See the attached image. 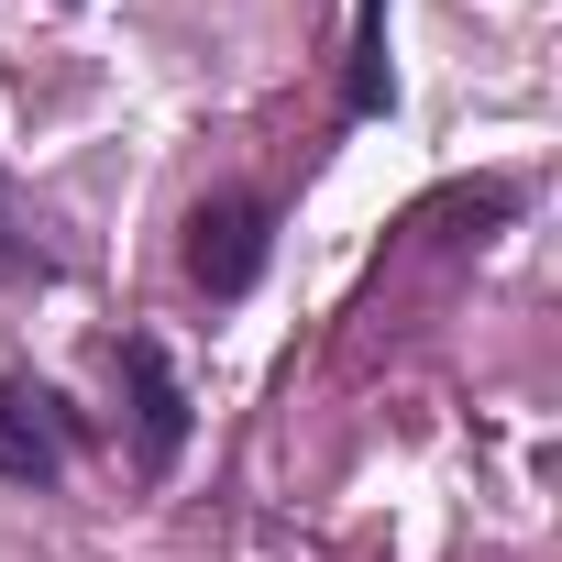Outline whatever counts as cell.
<instances>
[{
    "mask_svg": "<svg viewBox=\"0 0 562 562\" xmlns=\"http://www.w3.org/2000/svg\"><path fill=\"white\" fill-rule=\"evenodd\" d=\"M188 276H199L210 299H243L254 276H265V199H243V188L199 199L188 210Z\"/></svg>",
    "mask_w": 562,
    "mask_h": 562,
    "instance_id": "obj_1",
    "label": "cell"
},
{
    "mask_svg": "<svg viewBox=\"0 0 562 562\" xmlns=\"http://www.w3.org/2000/svg\"><path fill=\"white\" fill-rule=\"evenodd\" d=\"M0 474L12 485H56L67 474V408L45 397V386H0Z\"/></svg>",
    "mask_w": 562,
    "mask_h": 562,
    "instance_id": "obj_2",
    "label": "cell"
},
{
    "mask_svg": "<svg viewBox=\"0 0 562 562\" xmlns=\"http://www.w3.org/2000/svg\"><path fill=\"white\" fill-rule=\"evenodd\" d=\"M122 375H133V452H144V474H166V463H177V441H188L177 364H166L155 342H122Z\"/></svg>",
    "mask_w": 562,
    "mask_h": 562,
    "instance_id": "obj_3",
    "label": "cell"
},
{
    "mask_svg": "<svg viewBox=\"0 0 562 562\" xmlns=\"http://www.w3.org/2000/svg\"><path fill=\"white\" fill-rule=\"evenodd\" d=\"M386 89H397V78H386V0H364V12H353V89H342V111L375 122Z\"/></svg>",
    "mask_w": 562,
    "mask_h": 562,
    "instance_id": "obj_4",
    "label": "cell"
}]
</instances>
